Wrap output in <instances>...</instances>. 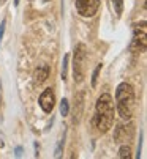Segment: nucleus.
Wrapping results in <instances>:
<instances>
[{
    "label": "nucleus",
    "mask_w": 147,
    "mask_h": 159,
    "mask_svg": "<svg viewBox=\"0 0 147 159\" xmlns=\"http://www.w3.org/2000/svg\"><path fill=\"white\" fill-rule=\"evenodd\" d=\"M68 58H70L68 55H65V57H63V66H62V79H63V80L66 79V68H68Z\"/></svg>",
    "instance_id": "obj_12"
},
{
    "label": "nucleus",
    "mask_w": 147,
    "mask_h": 159,
    "mask_svg": "<svg viewBox=\"0 0 147 159\" xmlns=\"http://www.w3.org/2000/svg\"><path fill=\"white\" fill-rule=\"evenodd\" d=\"M14 5H16V7L19 5V0H14Z\"/></svg>",
    "instance_id": "obj_16"
},
{
    "label": "nucleus",
    "mask_w": 147,
    "mask_h": 159,
    "mask_svg": "<svg viewBox=\"0 0 147 159\" xmlns=\"http://www.w3.org/2000/svg\"><path fill=\"white\" fill-rule=\"evenodd\" d=\"M38 104L43 109V112H46V113H51L52 112V109L56 106V96H54L52 88L43 90V93L40 95V99H38Z\"/></svg>",
    "instance_id": "obj_6"
},
{
    "label": "nucleus",
    "mask_w": 147,
    "mask_h": 159,
    "mask_svg": "<svg viewBox=\"0 0 147 159\" xmlns=\"http://www.w3.org/2000/svg\"><path fill=\"white\" fill-rule=\"evenodd\" d=\"M101 66H103L101 63H98L93 74H92V87H96V80H98V74H100V71H101Z\"/></svg>",
    "instance_id": "obj_10"
},
{
    "label": "nucleus",
    "mask_w": 147,
    "mask_h": 159,
    "mask_svg": "<svg viewBox=\"0 0 147 159\" xmlns=\"http://www.w3.org/2000/svg\"><path fill=\"white\" fill-rule=\"evenodd\" d=\"M115 107L119 117L124 121H130L135 110V92L133 87L127 82H122L115 90Z\"/></svg>",
    "instance_id": "obj_2"
},
{
    "label": "nucleus",
    "mask_w": 147,
    "mask_h": 159,
    "mask_svg": "<svg viewBox=\"0 0 147 159\" xmlns=\"http://www.w3.org/2000/svg\"><path fill=\"white\" fill-rule=\"evenodd\" d=\"M21 151H22V148L17 147V148H16V156H21Z\"/></svg>",
    "instance_id": "obj_15"
},
{
    "label": "nucleus",
    "mask_w": 147,
    "mask_h": 159,
    "mask_svg": "<svg viewBox=\"0 0 147 159\" xmlns=\"http://www.w3.org/2000/svg\"><path fill=\"white\" fill-rule=\"evenodd\" d=\"M5 25H7V20H2V24H0V41H2L3 33H5Z\"/></svg>",
    "instance_id": "obj_14"
},
{
    "label": "nucleus",
    "mask_w": 147,
    "mask_h": 159,
    "mask_svg": "<svg viewBox=\"0 0 147 159\" xmlns=\"http://www.w3.org/2000/svg\"><path fill=\"white\" fill-rule=\"evenodd\" d=\"M147 27L145 22H139V24L133 25V41L130 44V49L135 52H144L147 46Z\"/></svg>",
    "instance_id": "obj_4"
},
{
    "label": "nucleus",
    "mask_w": 147,
    "mask_h": 159,
    "mask_svg": "<svg viewBox=\"0 0 147 159\" xmlns=\"http://www.w3.org/2000/svg\"><path fill=\"white\" fill-rule=\"evenodd\" d=\"M111 2H112V7L115 10V14L122 16V13H124V0H111Z\"/></svg>",
    "instance_id": "obj_8"
},
{
    "label": "nucleus",
    "mask_w": 147,
    "mask_h": 159,
    "mask_svg": "<svg viewBox=\"0 0 147 159\" xmlns=\"http://www.w3.org/2000/svg\"><path fill=\"white\" fill-rule=\"evenodd\" d=\"M3 2H5V0H2V2H0V3H3Z\"/></svg>",
    "instance_id": "obj_17"
},
{
    "label": "nucleus",
    "mask_w": 147,
    "mask_h": 159,
    "mask_svg": "<svg viewBox=\"0 0 147 159\" xmlns=\"http://www.w3.org/2000/svg\"><path fill=\"white\" fill-rule=\"evenodd\" d=\"M62 147H63V139H62V140L59 142V145H57V150H56V154H54L56 157H60V156H62Z\"/></svg>",
    "instance_id": "obj_13"
},
{
    "label": "nucleus",
    "mask_w": 147,
    "mask_h": 159,
    "mask_svg": "<svg viewBox=\"0 0 147 159\" xmlns=\"http://www.w3.org/2000/svg\"><path fill=\"white\" fill-rule=\"evenodd\" d=\"M47 77H49V66L47 65H40L37 70L33 71V82H35V85L44 84Z\"/></svg>",
    "instance_id": "obj_7"
},
{
    "label": "nucleus",
    "mask_w": 147,
    "mask_h": 159,
    "mask_svg": "<svg viewBox=\"0 0 147 159\" xmlns=\"http://www.w3.org/2000/svg\"><path fill=\"white\" fill-rule=\"evenodd\" d=\"M119 157L120 159H128V157H131V150H130V147L128 145H124V147H120V150H119Z\"/></svg>",
    "instance_id": "obj_9"
},
{
    "label": "nucleus",
    "mask_w": 147,
    "mask_h": 159,
    "mask_svg": "<svg viewBox=\"0 0 147 159\" xmlns=\"http://www.w3.org/2000/svg\"><path fill=\"white\" fill-rule=\"evenodd\" d=\"M114 123V102L109 93L101 95L95 104V115L92 118V125L101 134L108 132Z\"/></svg>",
    "instance_id": "obj_1"
},
{
    "label": "nucleus",
    "mask_w": 147,
    "mask_h": 159,
    "mask_svg": "<svg viewBox=\"0 0 147 159\" xmlns=\"http://www.w3.org/2000/svg\"><path fill=\"white\" fill-rule=\"evenodd\" d=\"M87 70V48L86 44H78L73 52V74H75V82L81 84L86 77Z\"/></svg>",
    "instance_id": "obj_3"
},
{
    "label": "nucleus",
    "mask_w": 147,
    "mask_h": 159,
    "mask_svg": "<svg viewBox=\"0 0 147 159\" xmlns=\"http://www.w3.org/2000/svg\"><path fill=\"white\" fill-rule=\"evenodd\" d=\"M68 112H70V106H68V99H62L60 102V115L66 117L68 115Z\"/></svg>",
    "instance_id": "obj_11"
},
{
    "label": "nucleus",
    "mask_w": 147,
    "mask_h": 159,
    "mask_svg": "<svg viewBox=\"0 0 147 159\" xmlns=\"http://www.w3.org/2000/svg\"><path fill=\"white\" fill-rule=\"evenodd\" d=\"M100 2L98 0H76V11L82 17H92L96 14Z\"/></svg>",
    "instance_id": "obj_5"
}]
</instances>
